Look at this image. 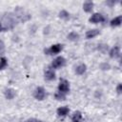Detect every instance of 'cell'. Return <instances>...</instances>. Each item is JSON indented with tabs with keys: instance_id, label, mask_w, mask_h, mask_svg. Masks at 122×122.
<instances>
[{
	"instance_id": "obj_1",
	"label": "cell",
	"mask_w": 122,
	"mask_h": 122,
	"mask_svg": "<svg viewBox=\"0 0 122 122\" xmlns=\"http://www.w3.org/2000/svg\"><path fill=\"white\" fill-rule=\"evenodd\" d=\"M14 13H15L16 18H17L19 21H21V22H26V21H28V20L30 19V14L28 13V12H27L24 9H22L21 7H17V8L15 9Z\"/></svg>"
},
{
	"instance_id": "obj_2",
	"label": "cell",
	"mask_w": 122,
	"mask_h": 122,
	"mask_svg": "<svg viewBox=\"0 0 122 122\" xmlns=\"http://www.w3.org/2000/svg\"><path fill=\"white\" fill-rule=\"evenodd\" d=\"M3 23H4V29H12L16 25V19L15 16L11 13H8L3 17Z\"/></svg>"
},
{
	"instance_id": "obj_3",
	"label": "cell",
	"mask_w": 122,
	"mask_h": 122,
	"mask_svg": "<svg viewBox=\"0 0 122 122\" xmlns=\"http://www.w3.org/2000/svg\"><path fill=\"white\" fill-rule=\"evenodd\" d=\"M63 49V45L61 44H55V45H52L50 49H46L45 50V53L47 54H56L58 52H60Z\"/></svg>"
},
{
	"instance_id": "obj_4",
	"label": "cell",
	"mask_w": 122,
	"mask_h": 122,
	"mask_svg": "<svg viewBox=\"0 0 122 122\" xmlns=\"http://www.w3.org/2000/svg\"><path fill=\"white\" fill-rule=\"evenodd\" d=\"M58 90H59L60 92H62L64 94L69 92V91H70V84H69V82L67 80H65V79H61L60 83L58 85Z\"/></svg>"
},
{
	"instance_id": "obj_5",
	"label": "cell",
	"mask_w": 122,
	"mask_h": 122,
	"mask_svg": "<svg viewBox=\"0 0 122 122\" xmlns=\"http://www.w3.org/2000/svg\"><path fill=\"white\" fill-rule=\"evenodd\" d=\"M65 64H66V60H65V58L62 57V56H58L57 58H55V59L52 61V63H51V67L54 68V69H58V68L63 67Z\"/></svg>"
},
{
	"instance_id": "obj_6",
	"label": "cell",
	"mask_w": 122,
	"mask_h": 122,
	"mask_svg": "<svg viewBox=\"0 0 122 122\" xmlns=\"http://www.w3.org/2000/svg\"><path fill=\"white\" fill-rule=\"evenodd\" d=\"M33 95L34 97L37 99V100H43L45 98V95H46V92H45V90L44 88L42 87H37L33 92Z\"/></svg>"
},
{
	"instance_id": "obj_7",
	"label": "cell",
	"mask_w": 122,
	"mask_h": 122,
	"mask_svg": "<svg viewBox=\"0 0 122 122\" xmlns=\"http://www.w3.org/2000/svg\"><path fill=\"white\" fill-rule=\"evenodd\" d=\"M89 21L91 23H99V22L104 21V17L100 13H94V14L92 15V17H90Z\"/></svg>"
},
{
	"instance_id": "obj_8",
	"label": "cell",
	"mask_w": 122,
	"mask_h": 122,
	"mask_svg": "<svg viewBox=\"0 0 122 122\" xmlns=\"http://www.w3.org/2000/svg\"><path fill=\"white\" fill-rule=\"evenodd\" d=\"M110 56L112 58H117L120 56V49L118 46L113 47L111 51H110Z\"/></svg>"
},
{
	"instance_id": "obj_9",
	"label": "cell",
	"mask_w": 122,
	"mask_h": 122,
	"mask_svg": "<svg viewBox=\"0 0 122 122\" xmlns=\"http://www.w3.org/2000/svg\"><path fill=\"white\" fill-rule=\"evenodd\" d=\"M93 9V3L92 1H87L83 4V10L86 12H91Z\"/></svg>"
},
{
	"instance_id": "obj_10",
	"label": "cell",
	"mask_w": 122,
	"mask_h": 122,
	"mask_svg": "<svg viewBox=\"0 0 122 122\" xmlns=\"http://www.w3.org/2000/svg\"><path fill=\"white\" fill-rule=\"evenodd\" d=\"M99 34V30L94 29V30H88L87 33H86V37L88 39H91V38H93L95 36H97Z\"/></svg>"
},
{
	"instance_id": "obj_11",
	"label": "cell",
	"mask_w": 122,
	"mask_h": 122,
	"mask_svg": "<svg viewBox=\"0 0 122 122\" xmlns=\"http://www.w3.org/2000/svg\"><path fill=\"white\" fill-rule=\"evenodd\" d=\"M45 78H46L47 80H49V81L53 80V79L55 78V73H54V71H53L52 70L49 69L47 71H45Z\"/></svg>"
},
{
	"instance_id": "obj_12",
	"label": "cell",
	"mask_w": 122,
	"mask_h": 122,
	"mask_svg": "<svg viewBox=\"0 0 122 122\" xmlns=\"http://www.w3.org/2000/svg\"><path fill=\"white\" fill-rule=\"evenodd\" d=\"M69 112H70V110L68 107H61V108L57 109V114L59 116H66L69 113Z\"/></svg>"
},
{
	"instance_id": "obj_13",
	"label": "cell",
	"mask_w": 122,
	"mask_h": 122,
	"mask_svg": "<svg viewBox=\"0 0 122 122\" xmlns=\"http://www.w3.org/2000/svg\"><path fill=\"white\" fill-rule=\"evenodd\" d=\"M82 120V114L79 111H76L73 114H72V117H71V121L72 122H81Z\"/></svg>"
},
{
	"instance_id": "obj_14",
	"label": "cell",
	"mask_w": 122,
	"mask_h": 122,
	"mask_svg": "<svg viewBox=\"0 0 122 122\" xmlns=\"http://www.w3.org/2000/svg\"><path fill=\"white\" fill-rule=\"evenodd\" d=\"M121 21H122V16L121 15H119V16H117V17H115V18H113L112 21H111V26L112 27H117V26H120V24H121Z\"/></svg>"
},
{
	"instance_id": "obj_15",
	"label": "cell",
	"mask_w": 122,
	"mask_h": 122,
	"mask_svg": "<svg viewBox=\"0 0 122 122\" xmlns=\"http://www.w3.org/2000/svg\"><path fill=\"white\" fill-rule=\"evenodd\" d=\"M5 96L7 99H12L15 96V92L13 89H7L5 91Z\"/></svg>"
},
{
	"instance_id": "obj_16",
	"label": "cell",
	"mask_w": 122,
	"mask_h": 122,
	"mask_svg": "<svg viewBox=\"0 0 122 122\" xmlns=\"http://www.w3.org/2000/svg\"><path fill=\"white\" fill-rule=\"evenodd\" d=\"M86 69H87V67H86L85 64H80L79 66L76 67V69H75V72H76L77 74L81 75V74H83V73L86 71Z\"/></svg>"
},
{
	"instance_id": "obj_17",
	"label": "cell",
	"mask_w": 122,
	"mask_h": 122,
	"mask_svg": "<svg viewBox=\"0 0 122 122\" xmlns=\"http://www.w3.org/2000/svg\"><path fill=\"white\" fill-rule=\"evenodd\" d=\"M78 38H79V34L76 32L72 31V32H70L68 34V39L71 41H76V40H78Z\"/></svg>"
},
{
	"instance_id": "obj_18",
	"label": "cell",
	"mask_w": 122,
	"mask_h": 122,
	"mask_svg": "<svg viewBox=\"0 0 122 122\" xmlns=\"http://www.w3.org/2000/svg\"><path fill=\"white\" fill-rule=\"evenodd\" d=\"M59 17L60 18H62V19H65V20H67V19H69L70 18V13L67 11V10H61L60 12H59Z\"/></svg>"
},
{
	"instance_id": "obj_19",
	"label": "cell",
	"mask_w": 122,
	"mask_h": 122,
	"mask_svg": "<svg viewBox=\"0 0 122 122\" xmlns=\"http://www.w3.org/2000/svg\"><path fill=\"white\" fill-rule=\"evenodd\" d=\"M54 97H55V99H57V100H65V99H66L65 94L62 93V92H56L55 95H54Z\"/></svg>"
},
{
	"instance_id": "obj_20",
	"label": "cell",
	"mask_w": 122,
	"mask_h": 122,
	"mask_svg": "<svg viewBox=\"0 0 122 122\" xmlns=\"http://www.w3.org/2000/svg\"><path fill=\"white\" fill-rule=\"evenodd\" d=\"M7 64H8V62H7V59H6L5 57H2V58L0 59V70L4 69V68L7 66Z\"/></svg>"
},
{
	"instance_id": "obj_21",
	"label": "cell",
	"mask_w": 122,
	"mask_h": 122,
	"mask_svg": "<svg viewBox=\"0 0 122 122\" xmlns=\"http://www.w3.org/2000/svg\"><path fill=\"white\" fill-rule=\"evenodd\" d=\"M98 50L102 52H106L108 50V46L105 44H100V45H98Z\"/></svg>"
},
{
	"instance_id": "obj_22",
	"label": "cell",
	"mask_w": 122,
	"mask_h": 122,
	"mask_svg": "<svg viewBox=\"0 0 122 122\" xmlns=\"http://www.w3.org/2000/svg\"><path fill=\"white\" fill-rule=\"evenodd\" d=\"M111 66L108 64V63H102L100 64V69L103 70V71H106V70H110Z\"/></svg>"
},
{
	"instance_id": "obj_23",
	"label": "cell",
	"mask_w": 122,
	"mask_h": 122,
	"mask_svg": "<svg viewBox=\"0 0 122 122\" xmlns=\"http://www.w3.org/2000/svg\"><path fill=\"white\" fill-rule=\"evenodd\" d=\"M5 52V44L2 40H0V54H3Z\"/></svg>"
},
{
	"instance_id": "obj_24",
	"label": "cell",
	"mask_w": 122,
	"mask_h": 122,
	"mask_svg": "<svg viewBox=\"0 0 122 122\" xmlns=\"http://www.w3.org/2000/svg\"><path fill=\"white\" fill-rule=\"evenodd\" d=\"M25 122H43L41 120H38V119H35V118H30V119H28L26 120Z\"/></svg>"
},
{
	"instance_id": "obj_25",
	"label": "cell",
	"mask_w": 122,
	"mask_h": 122,
	"mask_svg": "<svg viewBox=\"0 0 122 122\" xmlns=\"http://www.w3.org/2000/svg\"><path fill=\"white\" fill-rule=\"evenodd\" d=\"M116 91H117L118 93H121V91H122V85H121V84H118V85H117Z\"/></svg>"
},
{
	"instance_id": "obj_26",
	"label": "cell",
	"mask_w": 122,
	"mask_h": 122,
	"mask_svg": "<svg viewBox=\"0 0 122 122\" xmlns=\"http://www.w3.org/2000/svg\"><path fill=\"white\" fill-rule=\"evenodd\" d=\"M115 3H116L115 1H107V2H106V4L109 5V6H112V5H114Z\"/></svg>"
},
{
	"instance_id": "obj_27",
	"label": "cell",
	"mask_w": 122,
	"mask_h": 122,
	"mask_svg": "<svg viewBox=\"0 0 122 122\" xmlns=\"http://www.w3.org/2000/svg\"><path fill=\"white\" fill-rule=\"evenodd\" d=\"M0 30H1V24H0Z\"/></svg>"
}]
</instances>
